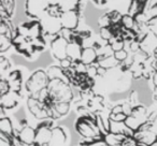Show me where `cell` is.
Segmentation results:
<instances>
[{
  "mask_svg": "<svg viewBox=\"0 0 157 146\" xmlns=\"http://www.w3.org/2000/svg\"><path fill=\"white\" fill-rule=\"evenodd\" d=\"M128 45H129V51H130L132 54L141 51V44H140V42L138 41V40H133V41L129 42Z\"/></svg>",
  "mask_w": 157,
  "mask_h": 146,
  "instance_id": "42",
  "label": "cell"
},
{
  "mask_svg": "<svg viewBox=\"0 0 157 146\" xmlns=\"http://www.w3.org/2000/svg\"><path fill=\"white\" fill-rule=\"evenodd\" d=\"M68 140V135L63 127L56 126L53 128L52 137L48 143V146H65Z\"/></svg>",
  "mask_w": 157,
  "mask_h": 146,
  "instance_id": "15",
  "label": "cell"
},
{
  "mask_svg": "<svg viewBox=\"0 0 157 146\" xmlns=\"http://www.w3.org/2000/svg\"><path fill=\"white\" fill-rule=\"evenodd\" d=\"M0 132L9 139L15 135V128H14L13 122L10 117H7V116L1 117V119H0Z\"/></svg>",
  "mask_w": 157,
  "mask_h": 146,
  "instance_id": "20",
  "label": "cell"
},
{
  "mask_svg": "<svg viewBox=\"0 0 157 146\" xmlns=\"http://www.w3.org/2000/svg\"><path fill=\"white\" fill-rule=\"evenodd\" d=\"M135 139L137 140L139 144L152 146L155 143H157V131H155L154 129L137 131V132H135Z\"/></svg>",
  "mask_w": 157,
  "mask_h": 146,
  "instance_id": "13",
  "label": "cell"
},
{
  "mask_svg": "<svg viewBox=\"0 0 157 146\" xmlns=\"http://www.w3.org/2000/svg\"><path fill=\"white\" fill-rule=\"evenodd\" d=\"M48 82H50V79H48L46 71L42 69H38L35 72H33V74L26 81L25 89L29 94V96L37 98L39 92L48 87Z\"/></svg>",
  "mask_w": 157,
  "mask_h": 146,
  "instance_id": "3",
  "label": "cell"
},
{
  "mask_svg": "<svg viewBox=\"0 0 157 146\" xmlns=\"http://www.w3.org/2000/svg\"><path fill=\"white\" fill-rule=\"evenodd\" d=\"M50 96L55 102H70L74 99L71 84L65 80L53 79L50 80L48 85Z\"/></svg>",
  "mask_w": 157,
  "mask_h": 146,
  "instance_id": "2",
  "label": "cell"
},
{
  "mask_svg": "<svg viewBox=\"0 0 157 146\" xmlns=\"http://www.w3.org/2000/svg\"><path fill=\"white\" fill-rule=\"evenodd\" d=\"M21 99H22L21 92L10 90L9 92L0 97V107L5 110H12L17 107Z\"/></svg>",
  "mask_w": 157,
  "mask_h": 146,
  "instance_id": "12",
  "label": "cell"
},
{
  "mask_svg": "<svg viewBox=\"0 0 157 146\" xmlns=\"http://www.w3.org/2000/svg\"><path fill=\"white\" fill-rule=\"evenodd\" d=\"M83 46L76 42H69L67 46V56L71 59L73 62L75 61H81L82 52H83Z\"/></svg>",
  "mask_w": 157,
  "mask_h": 146,
  "instance_id": "18",
  "label": "cell"
},
{
  "mask_svg": "<svg viewBox=\"0 0 157 146\" xmlns=\"http://www.w3.org/2000/svg\"><path fill=\"white\" fill-rule=\"evenodd\" d=\"M50 7L46 0H26L25 1V14L33 20H40L48 12Z\"/></svg>",
  "mask_w": 157,
  "mask_h": 146,
  "instance_id": "5",
  "label": "cell"
},
{
  "mask_svg": "<svg viewBox=\"0 0 157 146\" xmlns=\"http://www.w3.org/2000/svg\"><path fill=\"white\" fill-rule=\"evenodd\" d=\"M46 73H48V79L50 80L60 79V80H65V81L69 82L68 77H66V74H65V71H63V69L60 66H51V67H48V69L46 70Z\"/></svg>",
  "mask_w": 157,
  "mask_h": 146,
  "instance_id": "23",
  "label": "cell"
},
{
  "mask_svg": "<svg viewBox=\"0 0 157 146\" xmlns=\"http://www.w3.org/2000/svg\"><path fill=\"white\" fill-rule=\"evenodd\" d=\"M127 118V115L125 113H117V114H113L110 112V119L114 120V122H124Z\"/></svg>",
  "mask_w": 157,
  "mask_h": 146,
  "instance_id": "41",
  "label": "cell"
},
{
  "mask_svg": "<svg viewBox=\"0 0 157 146\" xmlns=\"http://www.w3.org/2000/svg\"><path fill=\"white\" fill-rule=\"evenodd\" d=\"M72 63H73V61H72L70 58H68V57L59 61V66H60V67L63 68V70L68 69V68H70V67H72Z\"/></svg>",
  "mask_w": 157,
  "mask_h": 146,
  "instance_id": "43",
  "label": "cell"
},
{
  "mask_svg": "<svg viewBox=\"0 0 157 146\" xmlns=\"http://www.w3.org/2000/svg\"><path fill=\"white\" fill-rule=\"evenodd\" d=\"M6 79L9 82L10 90L21 92V90H22V84H23V75L21 70H13V71H11Z\"/></svg>",
  "mask_w": 157,
  "mask_h": 146,
  "instance_id": "16",
  "label": "cell"
},
{
  "mask_svg": "<svg viewBox=\"0 0 157 146\" xmlns=\"http://www.w3.org/2000/svg\"><path fill=\"white\" fill-rule=\"evenodd\" d=\"M46 1H48L50 6H53V5H58L60 0H46Z\"/></svg>",
  "mask_w": 157,
  "mask_h": 146,
  "instance_id": "48",
  "label": "cell"
},
{
  "mask_svg": "<svg viewBox=\"0 0 157 146\" xmlns=\"http://www.w3.org/2000/svg\"><path fill=\"white\" fill-rule=\"evenodd\" d=\"M107 72H108V70H105V68L100 67V66L98 65V77H103L105 74H107Z\"/></svg>",
  "mask_w": 157,
  "mask_h": 146,
  "instance_id": "46",
  "label": "cell"
},
{
  "mask_svg": "<svg viewBox=\"0 0 157 146\" xmlns=\"http://www.w3.org/2000/svg\"><path fill=\"white\" fill-rule=\"evenodd\" d=\"M153 56H154L155 58H157V47L154 50V53H153Z\"/></svg>",
  "mask_w": 157,
  "mask_h": 146,
  "instance_id": "50",
  "label": "cell"
},
{
  "mask_svg": "<svg viewBox=\"0 0 157 146\" xmlns=\"http://www.w3.org/2000/svg\"><path fill=\"white\" fill-rule=\"evenodd\" d=\"M128 102L130 103L132 107H137L139 105V95L136 90H131L128 97Z\"/></svg>",
  "mask_w": 157,
  "mask_h": 146,
  "instance_id": "38",
  "label": "cell"
},
{
  "mask_svg": "<svg viewBox=\"0 0 157 146\" xmlns=\"http://www.w3.org/2000/svg\"><path fill=\"white\" fill-rule=\"evenodd\" d=\"M81 146H109L103 139H84L80 144Z\"/></svg>",
  "mask_w": 157,
  "mask_h": 146,
  "instance_id": "28",
  "label": "cell"
},
{
  "mask_svg": "<svg viewBox=\"0 0 157 146\" xmlns=\"http://www.w3.org/2000/svg\"><path fill=\"white\" fill-rule=\"evenodd\" d=\"M0 146H12L11 139L7 137L6 135H0Z\"/></svg>",
  "mask_w": 157,
  "mask_h": 146,
  "instance_id": "44",
  "label": "cell"
},
{
  "mask_svg": "<svg viewBox=\"0 0 157 146\" xmlns=\"http://www.w3.org/2000/svg\"><path fill=\"white\" fill-rule=\"evenodd\" d=\"M152 83H153V87H157V72H155L154 75H153Z\"/></svg>",
  "mask_w": 157,
  "mask_h": 146,
  "instance_id": "47",
  "label": "cell"
},
{
  "mask_svg": "<svg viewBox=\"0 0 157 146\" xmlns=\"http://www.w3.org/2000/svg\"><path fill=\"white\" fill-rule=\"evenodd\" d=\"M74 127L75 131L83 139H103L102 132L97 125L96 114L92 116H78Z\"/></svg>",
  "mask_w": 157,
  "mask_h": 146,
  "instance_id": "1",
  "label": "cell"
},
{
  "mask_svg": "<svg viewBox=\"0 0 157 146\" xmlns=\"http://www.w3.org/2000/svg\"><path fill=\"white\" fill-rule=\"evenodd\" d=\"M136 22H137L136 18L132 17V16H130L128 13L124 14L122 21H121L122 25L127 29H133V27H135V25H136Z\"/></svg>",
  "mask_w": 157,
  "mask_h": 146,
  "instance_id": "32",
  "label": "cell"
},
{
  "mask_svg": "<svg viewBox=\"0 0 157 146\" xmlns=\"http://www.w3.org/2000/svg\"><path fill=\"white\" fill-rule=\"evenodd\" d=\"M17 135L24 144H26V145H33L36 140V127L33 128V127L29 126V125H26V126H24L18 131Z\"/></svg>",
  "mask_w": 157,
  "mask_h": 146,
  "instance_id": "17",
  "label": "cell"
},
{
  "mask_svg": "<svg viewBox=\"0 0 157 146\" xmlns=\"http://www.w3.org/2000/svg\"><path fill=\"white\" fill-rule=\"evenodd\" d=\"M99 36H100L101 40L107 41V42H109L112 38H114L113 33H112L111 29H110L109 27H101L100 30H99Z\"/></svg>",
  "mask_w": 157,
  "mask_h": 146,
  "instance_id": "33",
  "label": "cell"
},
{
  "mask_svg": "<svg viewBox=\"0 0 157 146\" xmlns=\"http://www.w3.org/2000/svg\"><path fill=\"white\" fill-rule=\"evenodd\" d=\"M68 43H69V41L61 35H57L56 37H54L51 40V54L53 55L55 59L60 61L63 59L67 58Z\"/></svg>",
  "mask_w": 157,
  "mask_h": 146,
  "instance_id": "9",
  "label": "cell"
},
{
  "mask_svg": "<svg viewBox=\"0 0 157 146\" xmlns=\"http://www.w3.org/2000/svg\"><path fill=\"white\" fill-rule=\"evenodd\" d=\"M80 17H81V12L73 10V11L63 12L59 16V21L63 26V28L69 29V30H76L80 23Z\"/></svg>",
  "mask_w": 157,
  "mask_h": 146,
  "instance_id": "11",
  "label": "cell"
},
{
  "mask_svg": "<svg viewBox=\"0 0 157 146\" xmlns=\"http://www.w3.org/2000/svg\"><path fill=\"white\" fill-rule=\"evenodd\" d=\"M11 68V62L10 60L5 56H0V69H1V72H6Z\"/></svg>",
  "mask_w": 157,
  "mask_h": 146,
  "instance_id": "36",
  "label": "cell"
},
{
  "mask_svg": "<svg viewBox=\"0 0 157 146\" xmlns=\"http://www.w3.org/2000/svg\"><path fill=\"white\" fill-rule=\"evenodd\" d=\"M145 120H142L140 119V118H137L135 117V116L132 115H129L127 116L126 120H125V124H126L127 127H129V128L131 129V130H133L135 132H137V131H139V129L141 128V126L143 124H145Z\"/></svg>",
  "mask_w": 157,
  "mask_h": 146,
  "instance_id": "26",
  "label": "cell"
},
{
  "mask_svg": "<svg viewBox=\"0 0 157 146\" xmlns=\"http://www.w3.org/2000/svg\"><path fill=\"white\" fill-rule=\"evenodd\" d=\"M145 14L148 20L153 17H157V0H150Z\"/></svg>",
  "mask_w": 157,
  "mask_h": 146,
  "instance_id": "30",
  "label": "cell"
},
{
  "mask_svg": "<svg viewBox=\"0 0 157 146\" xmlns=\"http://www.w3.org/2000/svg\"><path fill=\"white\" fill-rule=\"evenodd\" d=\"M111 113H113V114H117V113H124L123 112V104H116V105H114V107H111Z\"/></svg>",
  "mask_w": 157,
  "mask_h": 146,
  "instance_id": "45",
  "label": "cell"
},
{
  "mask_svg": "<svg viewBox=\"0 0 157 146\" xmlns=\"http://www.w3.org/2000/svg\"><path fill=\"white\" fill-rule=\"evenodd\" d=\"M12 42H13V46L15 48V51L18 53V54L23 55L24 57L28 59H33V56L36 54H38L37 52L33 48V44H31L30 39H27L24 36L20 35L15 31V35H14L13 39H12Z\"/></svg>",
  "mask_w": 157,
  "mask_h": 146,
  "instance_id": "8",
  "label": "cell"
},
{
  "mask_svg": "<svg viewBox=\"0 0 157 146\" xmlns=\"http://www.w3.org/2000/svg\"><path fill=\"white\" fill-rule=\"evenodd\" d=\"M15 0H0V12L2 18H11L15 10Z\"/></svg>",
  "mask_w": 157,
  "mask_h": 146,
  "instance_id": "19",
  "label": "cell"
},
{
  "mask_svg": "<svg viewBox=\"0 0 157 146\" xmlns=\"http://www.w3.org/2000/svg\"><path fill=\"white\" fill-rule=\"evenodd\" d=\"M70 112V102H55L53 107L52 119H57L68 115Z\"/></svg>",
  "mask_w": 157,
  "mask_h": 146,
  "instance_id": "21",
  "label": "cell"
},
{
  "mask_svg": "<svg viewBox=\"0 0 157 146\" xmlns=\"http://www.w3.org/2000/svg\"><path fill=\"white\" fill-rule=\"evenodd\" d=\"M31 41V44H33V48L37 53H40L42 51H44L46 46V42H45V39H44V36L43 37H40V38H36V39H33L30 40Z\"/></svg>",
  "mask_w": 157,
  "mask_h": 146,
  "instance_id": "29",
  "label": "cell"
},
{
  "mask_svg": "<svg viewBox=\"0 0 157 146\" xmlns=\"http://www.w3.org/2000/svg\"><path fill=\"white\" fill-rule=\"evenodd\" d=\"M16 32L30 40L43 37V28H42V25L39 20L22 23L21 25L16 26Z\"/></svg>",
  "mask_w": 157,
  "mask_h": 146,
  "instance_id": "6",
  "label": "cell"
},
{
  "mask_svg": "<svg viewBox=\"0 0 157 146\" xmlns=\"http://www.w3.org/2000/svg\"><path fill=\"white\" fill-rule=\"evenodd\" d=\"M40 23L43 28V36L44 37H56L57 35L60 33L63 30V26L60 24L59 17H55L52 16L46 12L41 18H40Z\"/></svg>",
  "mask_w": 157,
  "mask_h": 146,
  "instance_id": "7",
  "label": "cell"
},
{
  "mask_svg": "<svg viewBox=\"0 0 157 146\" xmlns=\"http://www.w3.org/2000/svg\"><path fill=\"white\" fill-rule=\"evenodd\" d=\"M126 135L124 134H117V133H111L108 132L107 134L103 137V140L108 143L109 146H121L123 140L125 139Z\"/></svg>",
  "mask_w": 157,
  "mask_h": 146,
  "instance_id": "25",
  "label": "cell"
},
{
  "mask_svg": "<svg viewBox=\"0 0 157 146\" xmlns=\"http://www.w3.org/2000/svg\"><path fill=\"white\" fill-rule=\"evenodd\" d=\"M97 63H98L100 67L105 68V70L109 71V70L118 67L121 62L115 58V57H114V54H113V55H111V56H108V57H105V58L98 59V60H97Z\"/></svg>",
  "mask_w": 157,
  "mask_h": 146,
  "instance_id": "24",
  "label": "cell"
},
{
  "mask_svg": "<svg viewBox=\"0 0 157 146\" xmlns=\"http://www.w3.org/2000/svg\"><path fill=\"white\" fill-rule=\"evenodd\" d=\"M11 46H13L12 39L5 35H0V52L5 53L9 50Z\"/></svg>",
  "mask_w": 157,
  "mask_h": 146,
  "instance_id": "27",
  "label": "cell"
},
{
  "mask_svg": "<svg viewBox=\"0 0 157 146\" xmlns=\"http://www.w3.org/2000/svg\"><path fill=\"white\" fill-rule=\"evenodd\" d=\"M9 92H10L9 82L7 81L6 77H2V79L0 80V95L2 96V95H6Z\"/></svg>",
  "mask_w": 157,
  "mask_h": 146,
  "instance_id": "37",
  "label": "cell"
},
{
  "mask_svg": "<svg viewBox=\"0 0 157 146\" xmlns=\"http://www.w3.org/2000/svg\"><path fill=\"white\" fill-rule=\"evenodd\" d=\"M98 25L99 27H110L112 25V21H111V17H110V14L109 12L105 13L103 15H101L98 20Z\"/></svg>",
  "mask_w": 157,
  "mask_h": 146,
  "instance_id": "34",
  "label": "cell"
},
{
  "mask_svg": "<svg viewBox=\"0 0 157 146\" xmlns=\"http://www.w3.org/2000/svg\"><path fill=\"white\" fill-rule=\"evenodd\" d=\"M97 58H98V54L97 51L94 47H84L83 52H82L81 61L86 66H90L97 63Z\"/></svg>",
  "mask_w": 157,
  "mask_h": 146,
  "instance_id": "22",
  "label": "cell"
},
{
  "mask_svg": "<svg viewBox=\"0 0 157 146\" xmlns=\"http://www.w3.org/2000/svg\"><path fill=\"white\" fill-rule=\"evenodd\" d=\"M140 146H151V145H144V144H140Z\"/></svg>",
  "mask_w": 157,
  "mask_h": 146,
  "instance_id": "51",
  "label": "cell"
},
{
  "mask_svg": "<svg viewBox=\"0 0 157 146\" xmlns=\"http://www.w3.org/2000/svg\"><path fill=\"white\" fill-rule=\"evenodd\" d=\"M54 126V119L48 118L42 120L38 126L36 127V140L35 144L37 146H45L48 145L52 137V132Z\"/></svg>",
  "mask_w": 157,
  "mask_h": 146,
  "instance_id": "4",
  "label": "cell"
},
{
  "mask_svg": "<svg viewBox=\"0 0 157 146\" xmlns=\"http://www.w3.org/2000/svg\"><path fill=\"white\" fill-rule=\"evenodd\" d=\"M121 146H140V144L135 139V137H125Z\"/></svg>",
  "mask_w": 157,
  "mask_h": 146,
  "instance_id": "40",
  "label": "cell"
},
{
  "mask_svg": "<svg viewBox=\"0 0 157 146\" xmlns=\"http://www.w3.org/2000/svg\"><path fill=\"white\" fill-rule=\"evenodd\" d=\"M114 57H115L116 59H117L120 62H123V61H125L127 58L129 57V54L128 52H127L126 50H121V51H117V52H114Z\"/></svg>",
  "mask_w": 157,
  "mask_h": 146,
  "instance_id": "39",
  "label": "cell"
},
{
  "mask_svg": "<svg viewBox=\"0 0 157 146\" xmlns=\"http://www.w3.org/2000/svg\"><path fill=\"white\" fill-rule=\"evenodd\" d=\"M146 25L148 27V30L157 38V17H153L151 20H148Z\"/></svg>",
  "mask_w": 157,
  "mask_h": 146,
  "instance_id": "35",
  "label": "cell"
},
{
  "mask_svg": "<svg viewBox=\"0 0 157 146\" xmlns=\"http://www.w3.org/2000/svg\"><path fill=\"white\" fill-rule=\"evenodd\" d=\"M153 99L157 101V87H153Z\"/></svg>",
  "mask_w": 157,
  "mask_h": 146,
  "instance_id": "49",
  "label": "cell"
},
{
  "mask_svg": "<svg viewBox=\"0 0 157 146\" xmlns=\"http://www.w3.org/2000/svg\"><path fill=\"white\" fill-rule=\"evenodd\" d=\"M26 104H27V109L29 110L30 114L35 118L40 119V120H44V119L50 118L44 104L38 98H35V97H33V96H28Z\"/></svg>",
  "mask_w": 157,
  "mask_h": 146,
  "instance_id": "10",
  "label": "cell"
},
{
  "mask_svg": "<svg viewBox=\"0 0 157 146\" xmlns=\"http://www.w3.org/2000/svg\"><path fill=\"white\" fill-rule=\"evenodd\" d=\"M150 0H130L127 13L132 17L137 18L138 16L145 13Z\"/></svg>",
  "mask_w": 157,
  "mask_h": 146,
  "instance_id": "14",
  "label": "cell"
},
{
  "mask_svg": "<svg viewBox=\"0 0 157 146\" xmlns=\"http://www.w3.org/2000/svg\"><path fill=\"white\" fill-rule=\"evenodd\" d=\"M108 43L110 44V46H111V48L113 50V52H117V51L124 50L125 43H126V42H125L124 40L117 39V38H112Z\"/></svg>",
  "mask_w": 157,
  "mask_h": 146,
  "instance_id": "31",
  "label": "cell"
}]
</instances>
